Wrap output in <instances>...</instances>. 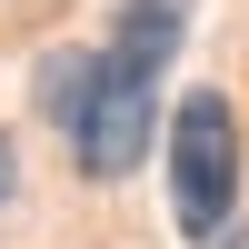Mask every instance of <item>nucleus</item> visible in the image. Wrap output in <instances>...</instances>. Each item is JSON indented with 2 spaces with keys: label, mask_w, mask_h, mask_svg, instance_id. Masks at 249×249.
I'll return each mask as SVG.
<instances>
[{
  "label": "nucleus",
  "mask_w": 249,
  "mask_h": 249,
  "mask_svg": "<svg viewBox=\"0 0 249 249\" xmlns=\"http://www.w3.org/2000/svg\"><path fill=\"white\" fill-rule=\"evenodd\" d=\"M190 40V0H120L100 50H60L40 70V120L70 140L90 179H130L160 140V80Z\"/></svg>",
  "instance_id": "1"
},
{
  "label": "nucleus",
  "mask_w": 249,
  "mask_h": 249,
  "mask_svg": "<svg viewBox=\"0 0 249 249\" xmlns=\"http://www.w3.org/2000/svg\"><path fill=\"white\" fill-rule=\"evenodd\" d=\"M160 140H170V219H179V239H219L239 219V110L219 90H190V100H170Z\"/></svg>",
  "instance_id": "2"
},
{
  "label": "nucleus",
  "mask_w": 249,
  "mask_h": 249,
  "mask_svg": "<svg viewBox=\"0 0 249 249\" xmlns=\"http://www.w3.org/2000/svg\"><path fill=\"white\" fill-rule=\"evenodd\" d=\"M10 190H20V150L0 140V210H10Z\"/></svg>",
  "instance_id": "3"
}]
</instances>
